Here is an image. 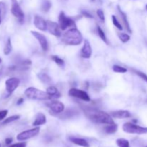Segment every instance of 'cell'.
I'll return each instance as SVG.
<instances>
[{"instance_id":"1","label":"cell","mask_w":147,"mask_h":147,"mask_svg":"<svg viewBox=\"0 0 147 147\" xmlns=\"http://www.w3.org/2000/svg\"><path fill=\"white\" fill-rule=\"evenodd\" d=\"M85 116L90 121L99 124H112L114 123L113 117L109 113L100 111L99 109L93 107H83L82 108Z\"/></svg>"},{"instance_id":"2","label":"cell","mask_w":147,"mask_h":147,"mask_svg":"<svg viewBox=\"0 0 147 147\" xmlns=\"http://www.w3.org/2000/svg\"><path fill=\"white\" fill-rule=\"evenodd\" d=\"M83 40L81 32L76 27L70 28L63 35L62 41L67 45H79Z\"/></svg>"},{"instance_id":"3","label":"cell","mask_w":147,"mask_h":147,"mask_svg":"<svg viewBox=\"0 0 147 147\" xmlns=\"http://www.w3.org/2000/svg\"><path fill=\"white\" fill-rule=\"evenodd\" d=\"M24 95L26 97L32 100H50V96L47 93V92H45L43 90H40L38 88H36L34 87H30L27 88L24 91Z\"/></svg>"},{"instance_id":"4","label":"cell","mask_w":147,"mask_h":147,"mask_svg":"<svg viewBox=\"0 0 147 147\" xmlns=\"http://www.w3.org/2000/svg\"><path fill=\"white\" fill-rule=\"evenodd\" d=\"M123 131L127 134H147V127L138 126L132 122H126L123 125Z\"/></svg>"},{"instance_id":"5","label":"cell","mask_w":147,"mask_h":147,"mask_svg":"<svg viewBox=\"0 0 147 147\" xmlns=\"http://www.w3.org/2000/svg\"><path fill=\"white\" fill-rule=\"evenodd\" d=\"M58 24L60 29L63 31H65L68 28H75L76 24L75 21L72 20L70 17H67L64 11H60L58 17Z\"/></svg>"},{"instance_id":"6","label":"cell","mask_w":147,"mask_h":147,"mask_svg":"<svg viewBox=\"0 0 147 147\" xmlns=\"http://www.w3.org/2000/svg\"><path fill=\"white\" fill-rule=\"evenodd\" d=\"M40 129L38 126H36L35 128H33L30 130H26L19 134L17 136V139L18 141L27 140V139H30L38 135L40 133Z\"/></svg>"},{"instance_id":"7","label":"cell","mask_w":147,"mask_h":147,"mask_svg":"<svg viewBox=\"0 0 147 147\" xmlns=\"http://www.w3.org/2000/svg\"><path fill=\"white\" fill-rule=\"evenodd\" d=\"M68 94L70 97L76 98L80 99L85 102H90V98L89 95L84 90H80L78 88H71L68 92Z\"/></svg>"},{"instance_id":"8","label":"cell","mask_w":147,"mask_h":147,"mask_svg":"<svg viewBox=\"0 0 147 147\" xmlns=\"http://www.w3.org/2000/svg\"><path fill=\"white\" fill-rule=\"evenodd\" d=\"M11 14L18 19L19 22L20 23H23L24 18V14L23 11L22 10L20 4H19L17 0H11Z\"/></svg>"},{"instance_id":"9","label":"cell","mask_w":147,"mask_h":147,"mask_svg":"<svg viewBox=\"0 0 147 147\" xmlns=\"http://www.w3.org/2000/svg\"><path fill=\"white\" fill-rule=\"evenodd\" d=\"M20 80L17 78L13 77L7 79L5 82L6 90L9 95H11L20 86Z\"/></svg>"},{"instance_id":"10","label":"cell","mask_w":147,"mask_h":147,"mask_svg":"<svg viewBox=\"0 0 147 147\" xmlns=\"http://www.w3.org/2000/svg\"><path fill=\"white\" fill-rule=\"evenodd\" d=\"M47 106L52 112L56 114H60L65 111V105L59 100H51V101L47 103Z\"/></svg>"},{"instance_id":"11","label":"cell","mask_w":147,"mask_h":147,"mask_svg":"<svg viewBox=\"0 0 147 147\" xmlns=\"http://www.w3.org/2000/svg\"><path fill=\"white\" fill-rule=\"evenodd\" d=\"M31 33L35 37L36 40L38 41V42L40 43V46H41V48L42 49L43 51H47L49 48V45L45 36L42 34V33H40L36 31H32V30L31 31Z\"/></svg>"},{"instance_id":"12","label":"cell","mask_w":147,"mask_h":147,"mask_svg":"<svg viewBox=\"0 0 147 147\" xmlns=\"http://www.w3.org/2000/svg\"><path fill=\"white\" fill-rule=\"evenodd\" d=\"M47 30L53 35L57 37H61L62 30L57 23L53 21H47Z\"/></svg>"},{"instance_id":"13","label":"cell","mask_w":147,"mask_h":147,"mask_svg":"<svg viewBox=\"0 0 147 147\" xmlns=\"http://www.w3.org/2000/svg\"><path fill=\"white\" fill-rule=\"evenodd\" d=\"M92 55V48L90 42L88 40H84L83 47L80 50V56L83 58L89 59Z\"/></svg>"},{"instance_id":"14","label":"cell","mask_w":147,"mask_h":147,"mask_svg":"<svg viewBox=\"0 0 147 147\" xmlns=\"http://www.w3.org/2000/svg\"><path fill=\"white\" fill-rule=\"evenodd\" d=\"M34 24L35 27L41 31L47 30V21L44 20L42 17L38 15H35L34 17Z\"/></svg>"},{"instance_id":"15","label":"cell","mask_w":147,"mask_h":147,"mask_svg":"<svg viewBox=\"0 0 147 147\" xmlns=\"http://www.w3.org/2000/svg\"><path fill=\"white\" fill-rule=\"evenodd\" d=\"M109 114L115 119H128L131 116L130 112L127 110H119L111 111Z\"/></svg>"},{"instance_id":"16","label":"cell","mask_w":147,"mask_h":147,"mask_svg":"<svg viewBox=\"0 0 147 147\" xmlns=\"http://www.w3.org/2000/svg\"><path fill=\"white\" fill-rule=\"evenodd\" d=\"M46 92L48 94V96H50V100H54V99L58 98L61 96V94L59 92L58 89L53 86H50L47 87Z\"/></svg>"},{"instance_id":"17","label":"cell","mask_w":147,"mask_h":147,"mask_svg":"<svg viewBox=\"0 0 147 147\" xmlns=\"http://www.w3.org/2000/svg\"><path fill=\"white\" fill-rule=\"evenodd\" d=\"M117 8H118V10H119V14H120L121 17L122 21H123V24H124V27H125V28H126V31H127L129 33H131L132 32L131 29L130 24H129V20H128L127 16H126V13L123 12V11H122V9H121L120 6H118Z\"/></svg>"},{"instance_id":"18","label":"cell","mask_w":147,"mask_h":147,"mask_svg":"<svg viewBox=\"0 0 147 147\" xmlns=\"http://www.w3.org/2000/svg\"><path fill=\"white\" fill-rule=\"evenodd\" d=\"M69 140H70L72 143H73L74 144L78 145V146H80L82 147H90L88 142L86 140H85L84 139H82V138L70 136V137H69Z\"/></svg>"},{"instance_id":"19","label":"cell","mask_w":147,"mask_h":147,"mask_svg":"<svg viewBox=\"0 0 147 147\" xmlns=\"http://www.w3.org/2000/svg\"><path fill=\"white\" fill-rule=\"evenodd\" d=\"M47 122V119H46V116L44 113H38L36 115L35 120L32 123V125L34 126H40L42 125H44Z\"/></svg>"},{"instance_id":"20","label":"cell","mask_w":147,"mask_h":147,"mask_svg":"<svg viewBox=\"0 0 147 147\" xmlns=\"http://www.w3.org/2000/svg\"><path fill=\"white\" fill-rule=\"evenodd\" d=\"M103 130L108 134H113L116 133L118 130V125L116 123H112V124H108L104 126Z\"/></svg>"},{"instance_id":"21","label":"cell","mask_w":147,"mask_h":147,"mask_svg":"<svg viewBox=\"0 0 147 147\" xmlns=\"http://www.w3.org/2000/svg\"><path fill=\"white\" fill-rule=\"evenodd\" d=\"M37 77L45 84H50L51 83V78L46 73H38Z\"/></svg>"},{"instance_id":"22","label":"cell","mask_w":147,"mask_h":147,"mask_svg":"<svg viewBox=\"0 0 147 147\" xmlns=\"http://www.w3.org/2000/svg\"><path fill=\"white\" fill-rule=\"evenodd\" d=\"M12 50V45H11V38L9 37L7 40V42H6L5 46H4V54L5 55H8L10 54V53Z\"/></svg>"},{"instance_id":"23","label":"cell","mask_w":147,"mask_h":147,"mask_svg":"<svg viewBox=\"0 0 147 147\" xmlns=\"http://www.w3.org/2000/svg\"><path fill=\"white\" fill-rule=\"evenodd\" d=\"M6 4L3 1H0V24L2 22L6 14Z\"/></svg>"},{"instance_id":"24","label":"cell","mask_w":147,"mask_h":147,"mask_svg":"<svg viewBox=\"0 0 147 147\" xmlns=\"http://www.w3.org/2000/svg\"><path fill=\"white\" fill-rule=\"evenodd\" d=\"M116 144L119 147H130V143L129 141L123 138H120L116 140Z\"/></svg>"},{"instance_id":"25","label":"cell","mask_w":147,"mask_h":147,"mask_svg":"<svg viewBox=\"0 0 147 147\" xmlns=\"http://www.w3.org/2000/svg\"><path fill=\"white\" fill-rule=\"evenodd\" d=\"M52 4L49 0H43L42 2L41 9L43 12H47L51 8Z\"/></svg>"},{"instance_id":"26","label":"cell","mask_w":147,"mask_h":147,"mask_svg":"<svg viewBox=\"0 0 147 147\" xmlns=\"http://www.w3.org/2000/svg\"><path fill=\"white\" fill-rule=\"evenodd\" d=\"M75 113H78V112L75 109H68L66 111L63 112V116H61L60 118H62V119H69V118L74 116Z\"/></svg>"},{"instance_id":"27","label":"cell","mask_w":147,"mask_h":147,"mask_svg":"<svg viewBox=\"0 0 147 147\" xmlns=\"http://www.w3.org/2000/svg\"><path fill=\"white\" fill-rule=\"evenodd\" d=\"M97 32H98V34L99 37H100V38L101 39V40H103L105 43H106V44L109 45V42H108V40H107V38H106V34H105L104 32H103V30H102L101 27L98 25L97 26Z\"/></svg>"},{"instance_id":"28","label":"cell","mask_w":147,"mask_h":147,"mask_svg":"<svg viewBox=\"0 0 147 147\" xmlns=\"http://www.w3.org/2000/svg\"><path fill=\"white\" fill-rule=\"evenodd\" d=\"M118 37H119V38L120 39V40L123 43L127 42H129L131 39V37L129 35V34L123 32L118 33Z\"/></svg>"},{"instance_id":"29","label":"cell","mask_w":147,"mask_h":147,"mask_svg":"<svg viewBox=\"0 0 147 147\" xmlns=\"http://www.w3.org/2000/svg\"><path fill=\"white\" fill-rule=\"evenodd\" d=\"M20 115H14V116H10V117L7 118V119H4L2 123L4 125L8 124V123H11V122L15 121L18 120V119H20Z\"/></svg>"},{"instance_id":"30","label":"cell","mask_w":147,"mask_h":147,"mask_svg":"<svg viewBox=\"0 0 147 147\" xmlns=\"http://www.w3.org/2000/svg\"><path fill=\"white\" fill-rule=\"evenodd\" d=\"M113 71L115 73H125L127 72V69L126 67H123L122 66L120 65H114L112 67Z\"/></svg>"},{"instance_id":"31","label":"cell","mask_w":147,"mask_h":147,"mask_svg":"<svg viewBox=\"0 0 147 147\" xmlns=\"http://www.w3.org/2000/svg\"><path fill=\"white\" fill-rule=\"evenodd\" d=\"M52 60H53V61H54L55 63L57 65L60 66V67H63L65 64L64 60H63L62 58H60V57H59L58 56H57V55L52 56Z\"/></svg>"},{"instance_id":"32","label":"cell","mask_w":147,"mask_h":147,"mask_svg":"<svg viewBox=\"0 0 147 147\" xmlns=\"http://www.w3.org/2000/svg\"><path fill=\"white\" fill-rule=\"evenodd\" d=\"M112 22H113V24L118 30H123V27H122V25L121 24V23L119 22V21L118 20V19L116 18V17L115 15H112Z\"/></svg>"},{"instance_id":"33","label":"cell","mask_w":147,"mask_h":147,"mask_svg":"<svg viewBox=\"0 0 147 147\" xmlns=\"http://www.w3.org/2000/svg\"><path fill=\"white\" fill-rule=\"evenodd\" d=\"M132 71H133L135 74L137 75L139 77H140L141 78L143 79L144 81H146L147 83V75L146 74V73H143V72H142V71H139V70H134V69H132Z\"/></svg>"},{"instance_id":"34","label":"cell","mask_w":147,"mask_h":147,"mask_svg":"<svg viewBox=\"0 0 147 147\" xmlns=\"http://www.w3.org/2000/svg\"><path fill=\"white\" fill-rule=\"evenodd\" d=\"M97 15L98 17H99V19H100V20H101L103 22H105V14H104V12H103V11L102 9H99L97 10Z\"/></svg>"},{"instance_id":"35","label":"cell","mask_w":147,"mask_h":147,"mask_svg":"<svg viewBox=\"0 0 147 147\" xmlns=\"http://www.w3.org/2000/svg\"><path fill=\"white\" fill-rule=\"evenodd\" d=\"M81 14H82V16H83V17H87V18H90V19L93 18V16L90 13H89L88 11H86V10H82Z\"/></svg>"},{"instance_id":"36","label":"cell","mask_w":147,"mask_h":147,"mask_svg":"<svg viewBox=\"0 0 147 147\" xmlns=\"http://www.w3.org/2000/svg\"><path fill=\"white\" fill-rule=\"evenodd\" d=\"M7 113H8V111L7 110L0 111V121L4 120L6 118V116H7Z\"/></svg>"},{"instance_id":"37","label":"cell","mask_w":147,"mask_h":147,"mask_svg":"<svg viewBox=\"0 0 147 147\" xmlns=\"http://www.w3.org/2000/svg\"><path fill=\"white\" fill-rule=\"evenodd\" d=\"M27 146V143L26 142H20V143L14 144L12 145H10L8 147H26Z\"/></svg>"},{"instance_id":"38","label":"cell","mask_w":147,"mask_h":147,"mask_svg":"<svg viewBox=\"0 0 147 147\" xmlns=\"http://www.w3.org/2000/svg\"><path fill=\"white\" fill-rule=\"evenodd\" d=\"M12 142V138H7L5 139V144L7 145H9Z\"/></svg>"},{"instance_id":"39","label":"cell","mask_w":147,"mask_h":147,"mask_svg":"<svg viewBox=\"0 0 147 147\" xmlns=\"http://www.w3.org/2000/svg\"><path fill=\"white\" fill-rule=\"evenodd\" d=\"M23 101H24V99H23L22 98H19V100H17V105H20V104H22V103H23Z\"/></svg>"},{"instance_id":"40","label":"cell","mask_w":147,"mask_h":147,"mask_svg":"<svg viewBox=\"0 0 147 147\" xmlns=\"http://www.w3.org/2000/svg\"><path fill=\"white\" fill-rule=\"evenodd\" d=\"M1 63V59L0 58V63Z\"/></svg>"},{"instance_id":"41","label":"cell","mask_w":147,"mask_h":147,"mask_svg":"<svg viewBox=\"0 0 147 147\" xmlns=\"http://www.w3.org/2000/svg\"><path fill=\"white\" fill-rule=\"evenodd\" d=\"M90 1H96V0H90Z\"/></svg>"},{"instance_id":"42","label":"cell","mask_w":147,"mask_h":147,"mask_svg":"<svg viewBox=\"0 0 147 147\" xmlns=\"http://www.w3.org/2000/svg\"><path fill=\"white\" fill-rule=\"evenodd\" d=\"M146 10H147V4L146 5Z\"/></svg>"},{"instance_id":"43","label":"cell","mask_w":147,"mask_h":147,"mask_svg":"<svg viewBox=\"0 0 147 147\" xmlns=\"http://www.w3.org/2000/svg\"><path fill=\"white\" fill-rule=\"evenodd\" d=\"M0 146H1V145H0Z\"/></svg>"},{"instance_id":"44","label":"cell","mask_w":147,"mask_h":147,"mask_svg":"<svg viewBox=\"0 0 147 147\" xmlns=\"http://www.w3.org/2000/svg\"><path fill=\"white\" fill-rule=\"evenodd\" d=\"M146 147H147V146H146Z\"/></svg>"}]
</instances>
